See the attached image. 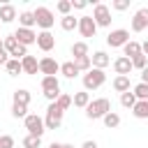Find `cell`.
Here are the masks:
<instances>
[{
	"label": "cell",
	"instance_id": "f546056e",
	"mask_svg": "<svg viewBox=\"0 0 148 148\" xmlns=\"http://www.w3.org/2000/svg\"><path fill=\"white\" fill-rule=\"evenodd\" d=\"M72 56H74V58L88 56V44H86V42H74V44H72Z\"/></svg>",
	"mask_w": 148,
	"mask_h": 148
},
{
	"label": "cell",
	"instance_id": "5bb4252c",
	"mask_svg": "<svg viewBox=\"0 0 148 148\" xmlns=\"http://www.w3.org/2000/svg\"><path fill=\"white\" fill-rule=\"evenodd\" d=\"M39 72H42L44 76H56V74L60 72V65H58L51 56H44V58L39 60Z\"/></svg>",
	"mask_w": 148,
	"mask_h": 148
},
{
	"label": "cell",
	"instance_id": "ba28073f",
	"mask_svg": "<svg viewBox=\"0 0 148 148\" xmlns=\"http://www.w3.org/2000/svg\"><path fill=\"white\" fill-rule=\"evenodd\" d=\"M35 21H37V28L51 30L53 23H56V16H53V12H51L49 7H37V9H35Z\"/></svg>",
	"mask_w": 148,
	"mask_h": 148
},
{
	"label": "cell",
	"instance_id": "8992f818",
	"mask_svg": "<svg viewBox=\"0 0 148 148\" xmlns=\"http://www.w3.org/2000/svg\"><path fill=\"white\" fill-rule=\"evenodd\" d=\"M23 123H25V130H28V134H32V136H42V134L46 132L44 118H42V116H37V113H28Z\"/></svg>",
	"mask_w": 148,
	"mask_h": 148
},
{
	"label": "cell",
	"instance_id": "30bf717a",
	"mask_svg": "<svg viewBox=\"0 0 148 148\" xmlns=\"http://www.w3.org/2000/svg\"><path fill=\"white\" fill-rule=\"evenodd\" d=\"M12 35H14V37H16V42H18V44H23V46L37 44V32H35V30H30V28H21V25H18Z\"/></svg>",
	"mask_w": 148,
	"mask_h": 148
},
{
	"label": "cell",
	"instance_id": "8fae6325",
	"mask_svg": "<svg viewBox=\"0 0 148 148\" xmlns=\"http://www.w3.org/2000/svg\"><path fill=\"white\" fill-rule=\"evenodd\" d=\"M132 30L134 32L148 30V7H141V9L134 12V16H132Z\"/></svg>",
	"mask_w": 148,
	"mask_h": 148
},
{
	"label": "cell",
	"instance_id": "f1b7e54d",
	"mask_svg": "<svg viewBox=\"0 0 148 148\" xmlns=\"http://www.w3.org/2000/svg\"><path fill=\"white\" fill-rule=\"evenodd\" d=\"M74 65H76V69L79 72H90L92 69V62H90V56H83V58H74Z\"/></svg>",
	"mask_w": 148,
	"mask_h": 148
},
{
	"label": "cell",
	"instance_id": "7bdbcfd3",
	"mask_svg": "<svg viewBox=\"0 0 148 148\" xmlns=\"http://www.w3.org/2000/svg\"><path fill=\"white\" fill-rule=\"evenodd\" d=\"M141 83H148V67L141 72Z\"/></svg>",
	"mask_w": 148,
	"mask_h": 148
},
{
	"label": "cell",
	"instance_id": "4316f807",
	"mask_svg": "<svg viewBox=\"0 0 148 148\" xmlns=\"http://www.w3.org/2000/svg\"><path fill=\"white\" fill-rule=\"evenodd\" d=\"M102 123H104V127L113 130V127H118V125H120V116H118L116 111H109V113L102 118Z\"/></svg>",
	"mask_w": 148,
	"mask_h": 148
},
{
	"label": "cell",
	"instance_id": "e0dca14e",
	"mask_svg": "<svg viewBox=\"0 0 148 148\" xmlns=\"http://www.w3.org/2000/svg\"><path fill=\"white\" fill-rule=\"evenodd\" d=\"M21 65H23V74H37L39 72V60L35 56H25L21 60Z\"/></svg>",
	"mask_w": 148,
	"mask_h": 148
},
{
	"label": "cell",
	"instance_id": "ac0fdd59",
	"mask_svg": "<svg viewBox=\"0 0 148 148\" xmlns=\"http://www.w3.org/2000/svg\"><path fill=\"white\" fill-rule=\"evenodd\" d=\"M123 56H125V58H130V60H132V58H136V56H141V44H139V42H134V39H130V42L123 46Z\"/></svg>",
	"mask_w": 148,
	"mask_h": 148
},
{
	"label": "cell",
	"instance_id": "bcb514c9",
	"mask_svg": "<svg viewBox=\"0 0 148 148\" xmlns=\"http://www.w3.org/2000/svg\"><path fill=\"white\" fill-rule=\"evenodd\" d=\"M62 148H74V146L72 143H62Z\"/></svg>",
	"mask_w": 148,
	"mask_h": 148
},
{
	"label": "cell",
	"instance_id": "ee69618b",
	"mask_svg": "<svg viewBox=\"0 0 148 148\" xmlns=\"http://www.w3.org/2000/svg\"><path fill=\"white\" fill-rule=\"evenodd\" d=\"M141 53H143V56H148V39L141 44Z\"/></svg>",
	"mask_w": 148,
	"mask_h": 148
},
{
	"label": "cell",
	"instance_id": "44dd1931",
	"mask_svg": "<svg viewBox=\"0 0 148 148\" xmlns=\"http://www.w3.org/2000/svg\"><path fill=\"white\" fill-rule=\"evenodd\" d=\"M132 113H134V118L146 120V118H148V99H136V104H134Z\"/></svg>",
	"mask_w": 148,
	"mask_h": 148
},
{
	"label": "cell",
	"instance_id": "484cf974",
	"mask_svg": "<svg viewBox=\"0 0 148 148\" xmlns=\"http://www.w3.org/2000/svg\"><path fill=\"white\" fill-rule=\"evenodd\" d=\"M113 90L120 92V95L127 92V90H130V76H116V79H113Z\"/></svg>",
	"mask_w": 148,
	"mask_h": 148
},
{
	"label": "cell",
	"instance_id": "5b68a950",
	"mask_svg": "<svg viewBox=\"0 0 148 148\" xmlns=\"http://www.w3.org/2000/svg\"><path fill=\"white\" fill-rule=\"evenodd\" d=\"M2 42H5V51H7V53H9L12 58H16V60H23V58L28 56V46L18 44L14 35H7V37H5Z\"/></svg>",
	"mask_w": 148,
	"mask_h": 148
},
{
	"label": "cell",
	"instance_id": "74e56055",
	"mask_svg": "<svg viewBox=\"0 0 148 148\" xmlns=\"http://www.w3.org/2000/svg\"><path fill=\"white\" fill-rule=\"evenodd\" d=\"M130 7V0H113L111 2V9H116V12H125Z\"/></svg>",
	"mask_w": 148,
	"mask_h": 148
},
{
	"label": "cell",
	"instance_id": "f35d334b",
	"mask_svg": "<svg viewBox=\"0 0 148 148\" xmlns=\"http://www.w3.org/2000/svg\"><path fill=\"white\" fill-rule=\"evenodd\" d=\"M0 148H14V136L0 134Z\"/></svg>",
	"mask_w": 148,
	"mask_h": 148
},
{
	"label": "cell",
	"instance_id": "d590c367",
	"mask_svg": "<svg viewBox=\"0 0 148 148\" xmlns=\"http://www.w3.org/2000/svg\"><path fill=\"white\" fill-rule=\"evenodd\" d=\"M56 9H58L62 16H69V12H72V0H60V2L56 5Z\"/></svg>",
	"mask_w": 148,
	"mask_h": 148
},
{
	"label": "cell",
	"instance_id": "2e32d148",
	"mask_svg": "<svg viewBox=\"0 0 148 148\" xmlns=\"http://www.w3.org/2000/svg\"><path fill=\"white\" fill-rule=\"evenodd\" d=\"M90 62H92V67H95V69H104V67H109L111 58H109V53H106V51H95V53L90 56Z\"/></svg>",
	"mask_w": 148,
	"mask_h": 148
},
{
	"label": "cell",
	"instance_id": "ab89813d",
	"mask_svg": "<svg viewBox=\"0 0 148 148\" xmlns=\"http://www.w3.org/2000/svg\"><path fill=\"white\" fill-rule=\"evenodd\" d=\"M86 0H72V9H86Z\"/></svg>",
	"mask_w": 148,
	"mask_h": 148
},
{
	"label": "cell",
	"instance_id": "ffe728a7",
	"mask_svg": "<svg viewBox=\"0 0 148 148\" xmlns=\"http://www.w3.org/2000/svg\"><path fill=\"white\" fill-rule=\"evenodd\" d=\"M16 18V7L14 5H0V21L2 23H12Z\"/></svg>",
	"mask_w": 148,
	"mask_h": 148
},
{
	"label": "cell",
	"instance_id": "b9f144b4",
	"mask_svg": "<svg viewBox=\"0 0 148 148\" xmlns=\"http://www.w3.org/2000/svg\"><path fill=\"white\" fill-rule=\"evenodd\" d=\"M81 148H99V146H97V141L88 139V141H83V146H81Z\"/></svg>",
	"mask_w": 148,
	"mask_h": 148
},
{
	"label": "cell",
	"instance_id": "60d3db41",
	"mask_svg": "<svg viewBox=\"0 0 148 148\" xmlns=\"http://www.w3.org/2000/svg\"><path fill=\"white\" fill-rule=\"evenodd\" d=\"M7 62H9V53L2 49V51H0V65H7Z\"/></svg>",
	"mask_w": 148,
	"mask_h": 148
},
{
	"label": "cell",
	"instance_id": "7a4b0ae2",
	"mask_svg": "<svg viewBox=\"0 0 148 148\" xmlns=\"http://www.w3.org/2000/svg\"><path fill=\"white\" fill-rule=\"evenodd\" d=\"M104 81H106V74H104V69H90V72H86L83 74V90L88 92V90H97V88H102L104 86Z\"/></svg>",
	"mask_w": 148,
	"mask_h": 148
},
{
	"label": "cell",
	"instance_id": "7c38bea8",
	"mask_svg": "<svg viewBox=\"0 0 148 148\" xmlns=\"http://www.w3.org/2000/svg\"><path fill=\"white\" fill-rule=\"evenodd\" d=\"M76 30L81 32V37H95V32H97V23H95L92 16H81Z\"/></svg>",
	"mask_w": 148,
	"mask_h": 148
},
{
	"label": "cell",
	"instance_id": "e575fe53",
	"mask_svg": "<svg viewBox=\"0 0 148 148\" xmlns=\"http://www.w3.org/2000/svg\"><path fill=\"white\" fill-rule=\"evenodd\" d=\"M12 116L25 120V116H28V106H23V104H12Z\"/></svg>",
	"mask_w": 148,
	"mask_h": 148
},
{
	"label": "cell",
	"instance_id": "7dc6e473",
	"mask_svg": "<svg viewBox=\"0 0 148 148\" xmlns=\"http://www.w3.org/2000/svg\"><path fill=\"white\" fill-rule=\"evenodd\" d=\"M2 49H5V42H2V39H0V51H2Z\"/></svg>",
	"mask_w": 148,
	"mask_h": 148
},
{
	"label": "cell",
	"instance_id": "1f68e13d",
	"mask_svg": "<svg viewBox=\"0 0 148 148\" xmlns=\"http://www.w3.org/2000/svg\"><path fill=\"white\" fill-rule=\"evenodd\" d=\"M21 143H23V148H39V146H42V136H32V134H25Z\"/></svg>",
	"mask_w": 148,
	"mask_h": 148
},
{
	"label": "cell",
	"instance_id": "d4e9b609",
	"mask_svg": "<svg viewBox=\"0 0 148 148\" xmlns=\"http://www.w3.org/2000/svg\"><path fill=\"white\" fill-rule=\"evenodd\" d=\"M5 69H7L9 76H18V74H23V65H21V60H16V58H9V62L5 65Z\"/></svg>",
	"mask_w": 148,
	"mask_h": 148
},
{
	"label": "cell",
	"instance_id": "9c48e42d",
	"mask_svg": "<svg viewBox=\"0 0 148 148\" xmlns=\"http://www.w3.org/2000/svg\"><path fill=\"white\" fill-rule=\"evenodd\" d=\"M127 42H130V30H125V28H116L106 35V44L111 49H123Z\"/></svg>",
	"mask_w": 148,
	"mask_h": 148
},
{
	"label": "cell",
	"instance_id": "7402d4cb",
	"mask_svg": "<svg viewBox=\"0 0 148 148\" xmlns=\"http://www.w3.org/2000/svg\"><path fill=\"white\" fill-rule=\"evenodd\" d=\"M60 74H62L65 79H74V76H79L81 72L76 69L74 60H67V62H62V65H60Z\"/></svg>",
	"mask_w": 148,
	"mask_h": 148
},
{
	"label": "cell",
	"instance_id": "f6af8a7d",
	"mask_svg": "<svg viewBox=\"0 0 148 148\" xmlns=\"http://www.w3.org/2000/svg\"><path fill=\"white\" fill-rule=\"evenodd\" d=\"M49 148H62V143H58V141H53V143H51Z\"/></svg>",
	"mask_w": 148,
	"mask_h": 148
},
{
	"label": "cell",
	"instance_id": "277c9868",
	"mask_svg": "<svg viewBox=\"0 0 148 148\" xmlns=\"http://www.w3.org/2000/svg\"><path fill=\"white\" fill-rule=\"evenodd\" d=\"M42 92H44V97L49 99V102H56L62 92H60V81H58V76H44L42 79Z\"/></svg>",
	"mask_w": 148,
	"mask_h": 148
},
{
	"label": "cell",
	"instance_id": "d6a6232c",
	"mask_svg": "<svg viewBox=\"0 0 148 148\" xmlns=\"http://www.w3.org/2000/svg\"><path fill=\"white\" fill-rule=\"evenodd\" d=\"M132 92L136 95V99H148V83H136Z\"/></svg>",
	"mask_w": 148,
	"mask_h": 148
},
{
	"label": "cell",
	"instance_id": "d6986e66",
	"mask_svg": "<svg viewBox=\"0 0 148 148\" xmlns=\"http://www.w3.org/2000/svg\"><path fill=\"white\" fill-rule=\"evenodd\" d=\"M90 102H92V99H90V92H86V90H79V92H74V97H72V104L79 106V109H83V111H86V106H88Z\"/></svg>",
	"mask_w": 148,
	"mask_h": 148
},
{
	"label": "cell",
	"instance_id": "4fadbf2b",
	"mask_svg": "<svg viewBox=\"0 0 148 148\" xmlns=\"http://www.w3.org/2000/svg\"><path fill=\"white\" fill-rule=\"evenodd\" d=\"M37 46H39L44 53L53 51V49H56V37H53V32H51V30H42V32H37Z\"/></svg>",
	"mask_w": 148,
	"mask_h": 148
},
{
	"label": "cell",
	"instance_id": "8d00e7d4",
	"mask_svg": "<svg viewBox=\"0 0 148 148\" xmlns=\"http://www.w3.org/2000/svg\"><path fill=\"white\" fill-rule=\"evenodd\" d=\"M56 104H58V106H60V109H62V111H67V109H69V106H72V97H69V95H65V92H62V95H60V97H58V99H56Z\"/></svg>",
	"mask_w": 148,
	"mask_h": 148
},
{
	"label": "cell",
	"instance_id": "83f0119b",
	"mask_svg": "<svg viewBox=\"0 0 148 148\" xmlns=\"http://www.w3.org/2000/svg\"><path fill=\"white\" fill-rule=\"evenodd\" d=\"M60 28H62L65 32H69V30L79 28V18H74L72 14H69V16H62V18H60Z\"/></svg>",
	"mask_w": 148,
	"mask_h": 148
},
{
	"label": "cell",
	"instance_id": "c3c4849f",
	"mask_svg": "<svg viewBox=\"0 0 148 148\" xmlns=\"http://www.w3.org/2000/svg\"><path fill=\"white\" fill-rule=\"evenodd\" d=\"M0 23H2V21H0Z\"/></svg>",
	"mask_w": 148,
	"mask_h": 148
},
{
	"label": "cell",
	"instance_id": "52a82bcc",
	"mask_svg": "<svg viewBox=\"0 0 148 148\" xmlns=\"http://www.w3.org/2000/svg\"><path fill=\"white\" fill-rule=\"evenodd\" d=\"M92 18H95L97 28L111 25V7L102 5V2H95V7H92Z\"/></svg>",
	"mask_w": 148,
	"mask_h": 148
},
{
	"label": "cell",
	"instance_id": "836d02e7",
	"mask_svg": "<svg viewBox=\"0 0 148 148\" xmlns=\"http://www.w3.org/2000/svg\"><path fill=\"white\" fill-rule=\"evenodd\" d=\"M132 67H134V69H141V72H143V69L148 67V56H143V53H141V56L132 58Z\"/></svg>",
	"mask_w": 148,
	"mask_h": 148
},
{
	"label": "cell",
	"instance_id": "cb8c5ba5",
	"mask_svg": "<svg viewBox=\"0 0 148 148\" xmlns=\"http://www.w3.org/2000/svg\"><path fill=\"white\" fill-rule=\"evenodd\" d=\"M18 23H21V28H30V30H32V25H37L35 12H21V14H18Z\"/></svg>",
	"mask_w": 148,
	"mask_h": 148
},
{
	"label": "cell",
	"instance_id": "9a60e30c",
	"mask_svg": "<svg viewBox=\"0 0 148 148\" xmlns=\"http://www.w3.org/2000/svg\"><path fill=\"white\" fill-rule=\"evenodd\" d=\"M134 67H132V60L130 58H125V56H120V58H116L113 60V72L118 74V76H130V72H132Z\"/></svg>",
	"mask_w": 148,
	"mask_h": 148
},
{
	"label": "cell",
	"instance_id": "603a6c76",
	"mask_svg": "<svg viewBox=\"0 0 148 148\" xmlns=\"http://www.w3.org/2000/svg\"><path fill=\"white\" fill-rule=\"evenodd\" d=\"M12 99H14V104H23V106H28V104H30V90L18 88V90H14Z\"/></svg>",
	"mask_w": 148,
	"mask_h": 148
},
{
	"label": "cell",
	"instance_id": "3957f363",
	"mask_svg": "<svg viewBox=\"0 0 148 148\" xmlns=\"http://www.w3.org/2000/svg\"><path fill=\"white\" fill-rule=\"evenodd\" d=\"M62 116H65V111H62L56 102H51L49 109H46V118H44L46 130H60V125H62Z\"/></svg>",
	"mask_w": 148,
	"mask_h": 148
},
{
	"label": "cell",
	"instance_id": "6da1fadb",
	"mask_svg": "<svg viewBox=\"0 0 148 148\" xmlns=\"http://www.w3.org/2000/svg\"><path fill=\"white\" fill-rule=\"evenodd\" d=\"M109 111H111V102H109L106 97H97V99H92V102L86 106V118L99 120V118H104Z\"/></svg>",
	"mask_w": 148,
	"mask_h": 148
},
{
	"label": "cell",
	"instance_id": "4dcf8cb0",
	"mask_svg": "<svg viewBox=\"0 0 148 148\" xmlns=\"http://www.w3.org/2000/svg\"><path fill=\"white\" fill-rule=\"evenodd\" d=\"M120 104H123L125 109H134V104H136V95H134L132 90L123 92V95H120Z\"/></svg>",
	"mask_w": 148,
	"mask_h": 148
}]
</instances>
